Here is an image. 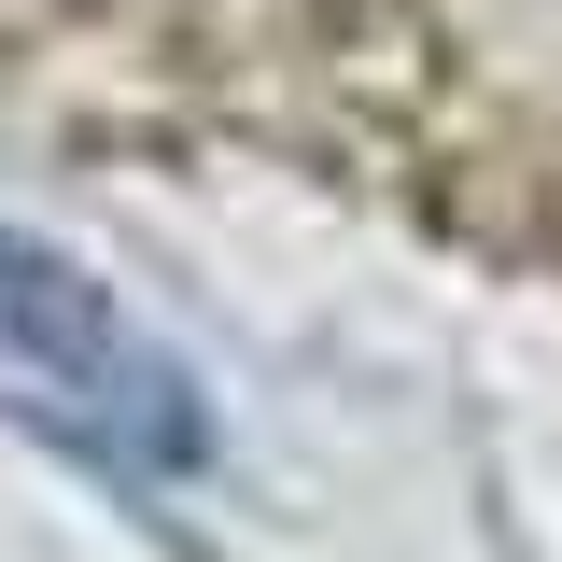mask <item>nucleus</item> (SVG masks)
Listing matches in <instances>:
<instances>
[{
    "label": "nucleus",
    "mask_w": 562,
    "mask_h": 562,
    "mask_svg": "<svg viewBox=\"0 0 562 562\" xmlns=\"http://www.w3.org/2000/svg\"><path fill=\"white\" fill-rule=\"evenodd\" d=\"M0 408L29 436H57L70 464H99V479H183L211 450L183 351L113 281H85L70 254L14 239V225H0Z\"/></svg>",
    "instance_id": "nucleus-1"
}]
</instances>
